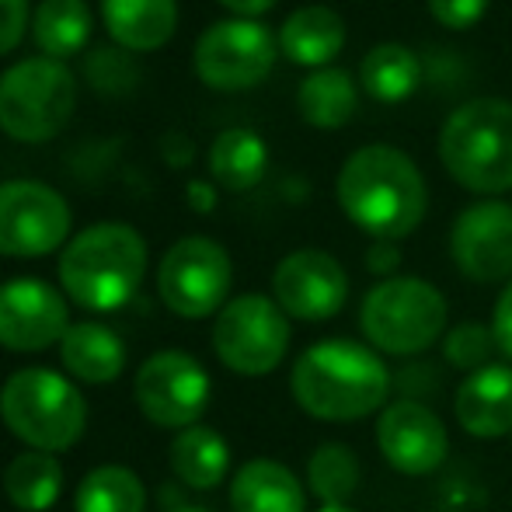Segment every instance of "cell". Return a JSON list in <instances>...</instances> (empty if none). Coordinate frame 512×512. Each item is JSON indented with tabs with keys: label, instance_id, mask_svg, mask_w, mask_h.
I'll return each mask as SVG.
<instances>
[{
	"label": "cell",
	"instance_id": "cell-21",
	"mask_svg": "<svg viewBox=\"0 0 512 512\" xmlns=\"http://www.w3.org/2000/svg\"><path fill=\"white\" fill-rule=\"evenodd\" d=\"M345 46V21L331 7H300L279 32V53L300 67H324Z\"/></svg>",
	"mask_w": 512,
	"mask_h": 512
},
{
	"label": "cell",
	"instance_id": "cell-24",
	"mask_svg": "<svg viewBox=\"0 0 512 512\" xmlns=\"http://www.w3.org/2000/svg\"><path fill=\"white\" fill-rule=\"evenodd\" d=\"M359 77H363V88L373 102L398 105L415 95L418 81H422V63L401 42H384L363 56Z\"/></svg>",
	"mask_w": 512,
	"mask_h": 512
},
{
	"label": "cell",
	"instance_id": "cell-1",
	"mask_svg": "<svg viewBox=\"0 0 512 512\" xmlns=\"http://www.w3.org/2000/svg\"><path fill=\"white\" fill-rule=\"evenodd\" d=\"M290 391L310 418L359 422L391 405V370L370 345L324 338L293 363Z\"/></svg>",
	"mask_w": 512,
	"mask_h": 512
},
{
	"label": "cell",
	"instance_id": "cell-5",
	"mask_svg": "<svg viewBox=\"0 0 512 512\" xmlns=\"http://www.w3.org/2000/svg\"><path fill=\"white\" fill-rule=\"evenodd\" d=\"M0 418L11 436L28 443V450L60 453L81 439L88 405L67 377L46 366H28L7 377L0 391Z\"/></svg>",
	"mask_w": 512,
	"mask_h": 512
},
{
	"label": "cell",
	"instance_id": "cell-18",
	"mask_svg": "<svg viewBox=\"0 0 512 512\" xmlns=\"http://www.w3.org/2000/svg\"><path fill=\"white\" fill-rule=\"evenodd\" d=\"M234 512H307L300 478L279 460H248L230 481Z\"/></svg>",
	"mask_w": 512,
	"mask_h": 512
},
{
	"label": "cell",
	"instance_id": "cell-36",
	"mask_svg": "<svg viewBox=\"0 0 512 512\" xmlns=\"http://www.w3.org/2000/svg\"><path fill=\"white\" fill-rule=\"evenodd\" d=\"M189 192H192V199H196V206H199V209H209V206H213V199H209V189H206L203 182H196Z\"/></svg>",
	"mask_w": 512,
	"mask_h": 512
},
{
	"label": "cell",
	"instance_id": "cell-15",
	"mask_svg": "<svg viewBox=\"0 0 512 512\" xmlns=\"http://www.w3.org/2000/svg\"><path fill=\"white\" fill-rule=\"evenodd\" d=\"M450 255L471 283H509L512 206L499 199L467 206L450 230Z\"/></svg>",
	"mask_w": 512,
	"mask_h": 512
},
{
	"label": "cell",
	"instance_id": "cell-10",
	"mask_svg": "<svg viewBox=\"0 0 512 512\" xmlns=\"http://www.w3.org/2000/svg\"><path fill=\"white\" fill-rule=\"evenodd\" d=\"M279 42L251 18L209 25L196 42V74L213 91H248L272 74Z\"/></svg>",
	"mask_w": 512,
	"mask_h": 512
},
{
	"label": "cell",
	"instance_id": "cell-39",
	"mask_svg": "<svg viewBox=\"0 0 512 512\" xmlns=\"http://www.w3.org/2000/svg\"><path fill=\"white\" fill-rule=\"evenodd\" d=\"M509 443H512V436H509Z\"/></svg>",
	"mask_w": 512,
	"mask_h": 512
},
{
	"label": "cell",
	"instance_id": "cell-32",
	"mask_svg": "<svg viewBox=\"0 0 512 512\" xmlns=\"http://www.w3.org/2000/svg\"><path fill=\"white\" fill-rule=\"evenodd\" d=\"M28 25V0H0V56L21 42Z\"/></svg>",
	"mask_w": 512,
	"mask_h": 512
},
{
	"label": "cell",
	"instance_id": "cell-8",
	"mask_svg": "<svg viewBox=\"0 0 512 512\" xmlns=\"http://www.w3.org/2000/svg\"><path fill=\"white\" fill-rule=\"evenodd\" d=\"M213 349L237 377H269L290 349V317L276 300L244 293L216 314Z\"/></svg>",
	"mask_w": 512,
	"mask_h": 512
},
{
	"label": "cell",
	"instance_id": "cell-27",
	"mask_svg": "<svg viewBox=\"0 0 512 512\" xmlns=\"http://www.w3.org/2000/svg\"><path fill=\"white\" fill-rule=\"evenodd\" d=\"M300 115L317 129H338L356 115L359 95L345 70H314L297 91Z\"/></svg>",
	"mask_w": 512,
	"mask_h": 512
},
{
	"label": "cell",
	"instance_id": "cell-20",
	"mask_svg": "<svg viewBox=\"0 0 512 512\" xmlns=\"http://www.w3.org/2000/svg\"><path fill=\"white\" fill-rule=\"evenodd\" d=\"M63 366L84 384H112L126 370V345L112 328L98 321L70 324L60 342Z\"/></svg>",
	"mask_w": 512,
	"mask_h": 512
},
{
	"label": "cell",
	"instance_id": "cell-23",
	"mask_svg": "<svg viewBox=\"0 0 512 512\" xmlns=\"http://www.w3.org/2000/svg\"><path fill=\"white\" fill-rule=\"evenodd\" d=\"M269 150L265 140L251 129H227L209 147V171L230 192H248L262 182Z\"/></svg>",
	"mask_w": 512,
	"mask_h": 512
},
{
	"label": "cell",
	"instance_id": "cell-17",
	"mask_svg": "<svg viewBox=\"0 0 512 512\" xmlns=\"http://www.w3.org/2000/svg\"><path fill=\"white\" fill-rule=\"evenodd\" d=\"M453 415L474 439L512 436V366L488 363L467 373L453 398Z\"/></svg>",
	"mask_w": 512,
	"mask_h": 512
},
{
	"label": "cell",
	"instance_id": "cell-16",
	"mask_svg": "<svg viewBox=\"0 0 512 512\" xmlns=\"http://www.w3.org/2000/svg\"><path fill=\"white\" fill-rule=\"evenodd\" d=\"M70 331L67 300L42 279H7L0 286V345L42 352Z\"/></svg>",
	"mask_w": 512,
	"mask_h": 512
},
{
	"label": "cell",
	"instance_id": "cell-3",
	"mask_svg": "<svg viewBox=\"0 0 512 512\" xmlns=\"http://www.w3.org/2000/svg\"><path fill=\"white\" fill-rule=\"evenodd\" d=\"M147 244L126 223H95L63 248L60 283L84 310H119L140 290Z\"/></svg>",
	"mask_w": 512,
	"mask_h": 512
},
{
	"label": "cell",
	"instance_id": "cell-13",
	"mask_svg": "<svg viewBox=\"0 0 512 512\" xmlns=\"http://www.w3.org/2000/svg\"><path fill=\"white\" fill-rule=\"evenodd\" d=\"M377 450L398 474L425 478L439 471L450 453V432L443 418L415 398L391 401L377 418Z\"/></svg>",
	"mask_w": 512,
	"mask_h": 512
},
{
	"label": "cell",
	"instance_id": "cell-33",
	"mask_svg": "<svg viewBox=\"0 0 512 512\" xmlns=\"http://www.w3.org/2000/svg\"><path fill=\"white\" fill-rule=\"evenodd\" d=\"M492 338H495V349L509 359L512 366V279L506 283V290L499 293L492 310Z\"/></svg>",
	"mask_w": 512,
	"mask_h": 512
},
{
	"label": "cell",
	"instance_id": "cell-25",
	"mask_svg": "<svg viewBox=\"0 0 512 512\" xmlns=\"http://www.w3.org/2000/svg\"><path fill=\"white\" fill-rule=\"evenodd\" d=\"M4 492L14 509L21 512H46L56 506L63 492V467L53 453L28 450L7 464L4 471Z\"/></svg>",
	"mask_w": 512,
	"mask_h": 512
},
{
	"label": "cell",
	"instance_id": "cell-38",
	"mask_svg": "<svg viewBox=\"0 0 512 512\" xmlns=\"http://www.w3.org/2000/svg\"><path fill=\"white\" fill-rule=\"evenodd\" d=\"M171 512H209V509H199V506H178V509H171Z\"/></svg>",
	"mask_w": 512,
	"mask_h": 512
},
{
	"label": "cell",
	"instance_id": "cell-35",
	"mask_svg": "<svg viewBox=\"0 0 512 512\" xmlns=\"http://www.w3.org/2000/svg\"><path fill=\"white\" fill-rule=\"evenodd\" d=\"M227 11L241 14V18H258V14L272 11L276 7V0H220Z\"/></svg>",
	"mask_w": 512,
	"mask_h": 512
},
{
	"label": "cell",
	"instance_id": "cell-37",
	"mask_svg": "<svg viewBox=\"0 0 512 512\" xmlns=\"http://www.w3.org/2000/svg\"><path fill=\"white\" fill-rule=\"evenodd\" d=\"M317 512H356V509H352V506H321Z\"/></svg>",
	"mask_w": 512,
	"mask_h": 512
},
{
	"label": "cell",
	"instance_id": "cell-28",
	"mask_svg": "<svg viewBox=\"0 0 512 512\" xmlns=\"http://www.w3.org/2000/svg\"><path fill=\"white\" fill-rule=\"evenodd\" d=\"M77 512H143L147 509V492L143 481L136 478L129 467L108 464L95 467L88 478L81 481L74 499Z\"/></svg>",
	"mask_w": 512,
	"mask_h": 512
},
{
	"label": "cell",
	"instance_id": "cell-26",
	"mask_svg": "<svg viewBox=\"0 0 512 512\" xmlns=\"http://www.w3.org/2000/svg\"><path fill=\"white\" fill-rule=\"evenodd\" d=\"M35 46L49 60L77 56L91 39V11L84 0H42L32 18Z\"/></svg>",
	"mask_w": 512,
	"mask_h": 512
},
{
	"label": "cell",
	"instance_id": "cell-11",
	"mask_svg": "<svg viewBox=\"0 0 512 512\" xmlns=\"http://www.w3.org/2000/svg\"><path fill=\"white\" fill-rule=\"evenodd\" d=\"M70 234V206L56 189L32 178L0 185V255L42 258Z\"/></svg>",
	"mask_w": 512,
	"mask_h": 512
},
{
	"label": "cell",
	"instance_id": "cell-14",
	"mask_svg": "<svg viewBox=\"0 0 512 512\" xmlns=\"http://www.w3.org/2000/svg\"><path fill=\"white\" fill-rule=\"evenodd\" d=\"M272 297L286 317L328 321L349 300V276L328 251L304 248L286 255L272 272Z\"/></svg>",
	"mask_w": 512,
	"mask_h": 512
},
{
	"label": "cell",
	"instance_id": "cell-4",
	"mask_svg": "<svg viewBox=\"0 0 512 512\" xmlns=\"http://www.w3.org/2000/svg\"><path fill=\"white\" fill-rule=\"evenodd\" d=\"M439 157L453 182L478 196L512 189V102L478 98L460 105L439 133Z\"/></svg>",
	"mask_w": 512,
	"mask_h": 512
},
{
	"label": "cell",
	"instance_id": "cell-22",
	"mask_svg": "<svg viewBox=\"0 0 512 512\" xmlns=\"http://www.w3.org/2000/svg\"><path fill=\"white\" fill-rule=\"evenodd\" d=\"M171 471L189 488H216L230 471V446L209 425H189L171 443Z\"/></svg>",
	"mask_w": 512,
	"mask_h": 512
},
{
	"label": "cell",
	"instance_id": "cell-6",
	"mask_svg": "<svg viewBox=\"0 0 512 512\" xmlns=\"http://www.w3.org/2000/svg\"><path fill=\"white\" fill-rule=\"evenodd\" d=\"M446 300L432 283L391 276L377 283L359 307V328L370 349L384 356H422L446 335Z\"/></svg>",
	"mask_w": 512,
	"mask_h": 512
},
{
	"label": "cell",
	"instance_id": "cell-19",
	"mask_svg": "<svg viewBox=\"0 0 512 512\" xmlns=\"http://www.w3.org/2000/svg\"><path fill=\"white\" fill-rule=\"evenodd\" d=\"M105 28L122 49L154 53L175 35V0H102Z\"/></svg>",
	"mask_w": 512,
	"mask_h": 512
},
{
	"label": "cell",
	"instance_id": "cell-34",
	"mask_svg": "<svg viewBox=\"0 0 512 512\" xmlns=\"http://www.w3.org/2000/svg\"><path fill=\"white\" fill-rule=\"evenodd\" d=\"M398 265H401L398 241H377V244H370V251H366V269L377 272V276L391 279V272H398Z\"/></svg>",
	"mask_w": 512,
	"mask_h": 512
},
{
	"label": "cell",
	"instance_id": "cell-12",
	"mask_svg": "<svg viewBox=\"0 0 512 512\" xmlns=\"http://www.w3.org/2000/svg\"><path fill=\"white\" fill-rule=\"evenodd\" d=\"M209 373L189 352H154L136 370V405L161 429H189L209 408Z\"/></svg>",
	"mask_w": 512,
	"mask_h": 512
},
{
	"label": "cell",
	"instance_id": "cell-7",
	"mask_svg": "<svg viewBox=\"0 0 512 512\" xmlns=\"http://www.w3.org/2000/svg\"><path fill=\"white\" fill-rule=\"evenodd\" d=\"M77 105V81L67 63L32 56L0 77V129L11 140L46 143L70 122Z\"/></svg>",
	"mask_w": 512,
	"mask_h": 512
},
{
	"label": "cell",
	"instance_id": "cell-29",
	"mask_svg": "<svg viewBox=\"0 0 512 512\" xmlns=\"http://www.w3.org/2000/svg\"><path fill=\"white\" fill-rule=\"evenodd\" d=\"M307 488L321 506H349L359 492V460L345 443H321L307 460Z\"/></svg>",
	"mask_w": 512,
	"mask_h": 512
},
{
	"label": "cell",
	"instance_id": "cell-9",
	"mask_svg": "<svg viewBox=\"0 0 512 512\" xmlns=\"http://www.w3.org/2000/svg\"><path fill=\"white\" fill-rule=\"evenodd\" d=\"M230 279H234V269L220 244L209 237H182L161 258L157 293L171 314L199 321L227 307Z\"/></svg>",
	"mask_w": 512,
	"mask_h": 512
},
{
	"label": "cell",
	"instance_id": "cell-30",
	"mask_svg": "<svg viewBox=\"0 0 512 512\" xmlns=\"http://www.w3.org/2000/svg\"><path fill=\"white\" fill-rule=\"evenodd\" d=\"M492 352L499 349H495L492 328H485V324L467 321L443 335V359L453 370H464V373L481 370V366L492 363Z\"/></svg>",
	"mask_w": 512,
	"mask_h": 512
},
{
	"label": "cell",
	"instance_id": "cell-31",
	"mask_svg": "<svg viewBox=\"0 0 512 512\" xmlns=\"http://www.w3.org/2000/svg\"><path fill=\"white\" fill-rule=\"evenodd\" d=\"M429 11L446 28H471L485 18L488 0H429Z\"/></svg>",
	"mask_w": 512,
	"mask_h": 512
},
{
	"label": "cell",
	"instance_id": "cell-2",
	"mask_svg": "<svg viewBox=\"0 0 512 512\" xmlns=\"http://www.w3.org/2000/svg\"><path fill=\"white\" fill-rule=\"evenodd\" d=\"M338 206L377 241H401L422 223L429 196L422 171L405 150L373 143L338 171Z\"/></svg>",
	"mask_w": 512,
	"mask_h": 512
}]
</instances>
